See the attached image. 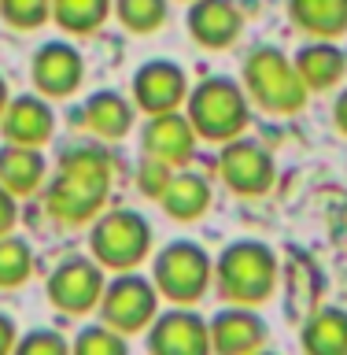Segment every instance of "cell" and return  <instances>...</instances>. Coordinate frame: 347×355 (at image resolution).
<instances>
[{"mask_svg":"<svg viewBox=\"0 0 347 355\" xmlns=\"http://www.w3.org/2000/svg\"><path fill=\"white\" fill-rule=\"evenodd\" d=\"M0 133L4 141H15V144H44L52 141L55 133V111H52V100L41 96L37 89L33 93H22V96H11L4 115H0Z\"/></svg>","mask_w":347,"mask_h":355,"instance_id":"obj_14","label":"cell"},{"mask_svg":"<svg viewBox=\"0 0 347 355\" xmlns=\"http://www.w3.org/2000/svg\"><path fill=\"white\" fill-rule=\"evenodd\" d=\"M288 19L307 37H344L347 33V0H288Z\"/></svg>","mask_w":347,"mask_h":355,"instance_id":"obj_22","label":"cell"},{"mask_svg":"<svg viewBox=\"0 0 347 355\" xmlns=\"http://www.w3.org/2000/svg\"><path fill=\"white\" fill-rule=\"evenodd\" d=\"M100 322H107L118 333H141L152 326V318L159 315V288L152 277H144L137 270H118L111 282L104 285L100 296Z\"/></svg>","mask_w":347,"mask_h":355,"instance_id":"obj_7","label":"cell"},{"mask_svg":"<svg viewBox=\"0 0 347 355\" xmlns=\"http://www.w3.org/2000/svg\"><path fill=\"white\" fill-rule=\"evenodd\" d=\"M218 174L237 196H266L277 182V163L266 144L240 133L233 141H222Z\"/></svg>","mask_w":347,"mask_h":355,"instance_id":"obj_8","label":"cell"},{"mask_svg":"<svg viewBox=\"0 0 347 355\" xmlns=\"http://www.w3.org/2000/svg\"><path fill=\"white\" fill-rule=\"evenodd\" d=\"M111 182H115V159L104 144H71L55 163V178L44 185V211L63 226H85L107 207Z\"/></svg>","mask_w":347,"mask_h":355,"instance_id":"obj_1","label":"cell"},{"mask_svg":"<svg viewBox=\"0 0 347 355\" xmlns=\"http://www.w3.org/2000/svg\"><path fill=\"white\" fill-rule=\"evenodd\" d=\"M155 204H159L170 218H177V222H196V218H204L211 211V182L204 174L181 171V166H177Z\"/></svg>","mask_w":347,"mask_h":355,"instance_id":"obj_20","label":"cell"},{"mask_svg":"<svg viewBox=\"0 0 347 355\" xmlns=\"http://www.w3.org/2000/svg\"><path fill=\"white\" fill-rule=\"evenodd\" d=\"M33 274V248L26 237L4 233L0 237V288H19Z\"/></svg>","mask_w":347,"mask_h":355,"instance_id":"obj_24","label":"cell"},{"mask_svg":"<svg viewBox=\"0 0 347 355\" xmlns=\"http://www.w3.org/2000/svg\"><path fill=\"white\" fill-rule=\"evenodd\" d=\"M207 326H211V352L218 355H248L266 344V322L248 304L222 307Z\"/></svg>","mask_w":347,"mask_h":355,"instance_id":"obj_15","label":"cell"},{"mask_svg":"<svg viewBox=\"0 0 347 355\" xmlns=\"http://www.w3.org/2000/svg\"><path fill=\"white\" fill-rule=\"evenodd\" d=\"M15 352L19 355H66L71 352V340L60 337L55 329H30L26 337H19Z\"/></svg>","mask_w":347,"mask_h":355,"instance_id":"obj_29","label":"cell"},{"mask_svg":"<svg viewBox=\"0 0 347 355\" xmlns=\"http://www.w3.org/2000/svg\"><path fill=\"white\" fill-rule=\"evenodd\" d=\"M15 222H19V196L0 185V237L15 230Z\"/></svg>","mask_w":347,"mask_h":355,"instance_id":"obj_30","label":"cell"},{"mask_svg":"<svg viewBox=\"0 0 347 355\" xmlns=\"http://www.w3.org/2000/svg\"><path fill=\"white\" fill-rule=\"evenodd\" d=\"M15 344H19V326H15V318H11L8 311H0V355L15 352Z\"/></svg>","mask_w":347,"mask_h":355,"instance_id":"obj_31","label":"cell"},{"mask_svg":"<svg viewBox=\"0 0 347 355\" xmlns=\"http://www.w3.org/2000/svg\"><path fill=\"white\" fill-rule=\"evenodd\" d=\"M196 141L199 133L181 107L159 111V115H148L141 130V155H155L170 166H185L196 155Z\"/></svg>","mask_w":347,"mask_h":355,"instance_id":"obj_13","label":"cell"},{"mask_svg":"<svg viewBox=\"0 0 347 355\" xmlns=\"http://www.w3.org/2000/svg\"><path fill=\"white\" fill-rule=\"evenodd\" d=\"M0 185L8 193H15L19 200L41 193L48 185V155L37 144L4 141V148H0Z\"/></svg>","mask_w":347,"mask_h":355,"instance_id":"obj_18","label":"cell"},{"mask_svg":"<svg viewBox=\"0 0 347 355\" xmlns=\"http://www.w3.org/2000/svg\"><path fill=\"white\" fill-rule=\"evenodd\" d=\"M0 19L15 30H37L52 22V0H0Z\"/></svg>","mask_w":347,"mask_h":355,"instance_id":"obj_27","label":"cell"},{"mask_svg":"<svg viewBox=\"0 0 347 355\" xmlns=\"http://www.w3.org/2000/svg\"><path fill=\"white\" fill-rule=\"evenodd\" d=\"M188 33L196 44L218 52L229 49L244 30V11L237 0H188Z\"/></svg>","mask_w":347,"mask_h":355,"instance_id":"obj_17","label":"cell"},{"mask_svg":"<svg viewBox=\"0 0 347 355\" xmlns=\"http://www.w3.org/2000/svg\"><path fill=\"white\" fill-rule=\"evenodd\" d=\"M299 344L310 355H347V311L314 307L299 329Z\"/></svg>","mask_w":347,"mask_h":355,"instance_id":"obj_21","label":"cell"},{"mask_svg":"<svg viewBox=\"0 0 347 355\" xmlns=\"http://www.w3.org/2000/svg\"><path fill=\"white\" fill-rule=\"evenodd\" d=\"M281 282V263L277 252L263 241H233L215 255V288L229 304H248L259 307L277 293Z\"/></svg>","mask_w":347,"mask_h":355,"instance_id":"obj_2","label":"cell"},{"mask_svg":"<svg viewBox=\"0 0 347 355\" xmlns=\"http://www.w3.org/2000/svg\"><path fill=\"white\" fill-rule=\"evenodd\" d=\"M8 100H11V93H8V82H4V74H0V115H4Z\"/></svg>","mask_w":347,"mask_h":355,"instance_id":"obj_33","label":"cell"},{"mask_svg":"<svg viewBox=\"0 0 347 355\" xmlns=\"http://www.w3.org/2000/svg\"><path fill=\"white\" fill-rule=\"evenodd\" d=\"M30 82L41 96L48 100H66L74 96L85 82V60L71 41H44L30 60Z\"/></svg>","mask_w":347,"mask_h":355,"instance_id":"obj_10","label":"cell"},{"mask_svg":"<svg viewBox=\"0 0 347 355\" xmlns=\"http://www.w3.org/2000/svg\"><path fill=\"white\" fill-rule=\"evenodd\" d=\"M296 71L307 82L310 93H321V89H332L344 82L347 74V55L332 37H310L296 55Z\"/></svg>","mask_w":347,"mask_h":355,"instance_id":"obj_19","label":"cell"},{"mask_svg":"<svg viewBox=\"0 0 347 355\" xmlns=\"http://www.w3.org/2000/svg\"><path fill=\"white\" fill-rule=\"evenodd\" d=\"M152 252V222L133 207H104L89 222V255L104 270H137Z\"/></svg>","mask_w":347,"mask_h":355,"instance_id":"obj_5","label":"cell"},{"mask_svg":"<svg viewBox=\"0 0 347 355\" xmlns=\"http://www.w3.org/2000/svg\"><path fill=\"white\" fill-rule=\"evenodd\" d=\"M174 171L177 166H170V163H163V159H155V155H141V166H137V189L148 200H159L163 196V189H166V182L174 178Z\"/></svg>","mask_w":347,"mask_h":355,"instance_id":"obj_28","label":"cell"},{"mask_svg":"<svg viewBox=\"0 0 347 355\" xmlns=\"http://www.w3.org/2000/svg\"><path fill=\"white\" fill-rule=\"evenodd\" d=\"M115 11V0H52V22L71 37L96 33Z\"/></svg>","mask_w":347,"mask_h":355,"instance_id":"obj_23","label":"cell"},{"mask_svg":"<svg viewBox=\"0 0 347 355\" xmlns=\"http://www.w3.org/2000/svg\"><path fill=\"white\" fill-rule=\"evenodd\" d=\"M185 115L196 126L199 141H233L248 130L251 122V96L240 82L226 74L204 78L199 85L188 89Z\"/></svg>","mask_w":347,"mask_h":355,"instance_id":"obj_4","label":"cell"},{"mask_svg":"<svg viewBox=\"0 0 347 355\" xmlns=\"http://www.w3.org/2000/svg\"><path fill=\"white\" fill-rule=\"evenodd\" d=\"M126 333L111 329L107 322H100V326H85L78 337L71 340V352L78 355H126Z\"/></svg>","mask_w":347,"mask_h":355,"instance_id":"obj_26","label":"cell"},{"mask_svg":"<svg viewBox=\"0 0 347 355\" xmlns=\"http://www.w3.org/2000/svg\"><path fill=\"white\" fill-rule=\"evenodd\" d=\"M148 348L155 355H204L211 352V326L193 311V304H174V311L152 318Z\"/></svg>","mask_w":347,"mask_h":355,"instance_id":"obj_12","label":"cell"},{"mask_svg":"<svg viewBox=\"0 0 347 355\" xmlns=\"http://www.w3.org/2000/svg\"><path fill=\"white\" fill-rule=\"evenodd\" d=\"M332 122H337V130L347 137V85L337 93V100H332Z\"/></svg>","mask_w":347,"mask_h":355,"instance_id":"obj_32","label":"cell"},{"mask_svg":"<svg viewBox=\"0 0 347 355\" xmlns=\"http://www.w3.org/2000/svg\"><path fill=\"white\" fill-rule=\"evenodd\" d=\"M130 33H155L170 15V0H115L111 11Z\"/></svg>","mask_w":347,"mask_h":355,"instance_id":"obj_25","label":"cell"},{"mask_svg":"<svg viewBox=\"0 0 347 355\" xmlns=\"http://www.w3.org/2000/svg\"><path fill=\"white\" fill-rule=\"evenodd\" d=\"M240 85L248 89L251 104L270 115H296L307 107L310 89L296 71V60L277 44H259L248 52L240 71Z\"/></svg>","mask_w":347,"mask_h":355,"instance_id":"obj_3","label":"cell"},{"mask_svg":"<svg viewBox=\"0 0 347 355\" xmlns=\"http://www.w3.org/2000/svg\"><path fill=\"white\" fill-rule=\"evenodd\" d=\"M133 104L144 115H159V111H174V107H185L188 100V74L185 67H177L174 60H148L133 71Z\"/></svg>","mask_w":347,"mask_h":355,"instance_id":"obj_11","label":"cell"},{"mask_svg":"<svg viewBox=\"0 0 347 355\" xmlns=\"http://www.w3.org/2000/svg\"><path fill=\"white\" fill-rule=\"evenodd\" d=\"M104 266L93 255H71L48 274V304L63 315H89L104 296Z\"/></svg>","mask_w":347,"mask_h":355,"instance_id":"obj_9","label":"cell"},{"mask_svg":"<svg viewBox=\"0 0 347 355\" xmlns=\"http://www.w3.org/2000/svg\"><path fill=\"white\" fill-rule=\"evenodd\" d=\"M152 282L159 296L174 300V304H196L215 282V259L196 241H170L166 248L155 252Z\"/></svg>","mask_w":347,"mask_h":355,"instance_id":"obj_6","label":"cell"},{"mask_svg":"<svg viewBox=\"0 0 347 355\" xmlns=\"http://www.w3.org/2000/svg\"><path fill=\"white\" fill-rule=\"evenodd\" d=\"M74 119L96 141H122L137 122V104H133V96H122L115 89H96V93L85 96V104L78 107Z\"/></svg>","mask_w":347,"mask_h":355,"instance_id":"obj_16","label":"cell"}]
</instances>
